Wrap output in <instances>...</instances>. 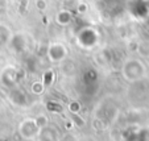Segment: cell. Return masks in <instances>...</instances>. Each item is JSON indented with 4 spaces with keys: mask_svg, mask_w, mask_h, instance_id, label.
Masks as SVG:
<instances>
[{
    "mask_svg": "<svg viewBox=\"0 0 149 141\" xmlns=\"http://www.w3.org/2000/svg\"><path fill=\"white\" fill-rule=\"evenodd\" d=\"M49 54H50L53 61H59L66 56V49L62 45H53L49 50Z\"/></svg>",
    "mask_w": 149,
    "mask_h": 141,
    "instance_id": "obj_1",
    "label": "cell"
}]
</instances>
